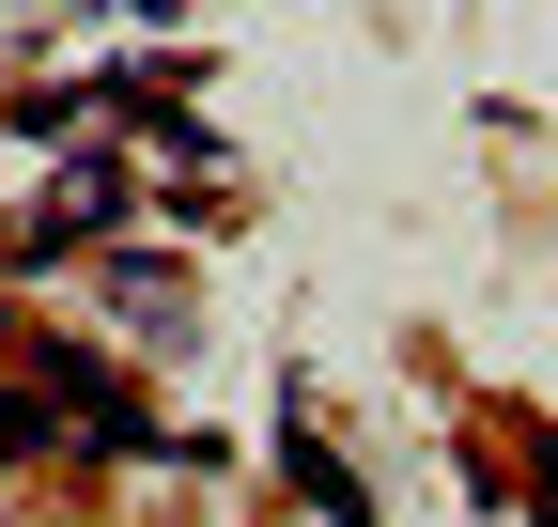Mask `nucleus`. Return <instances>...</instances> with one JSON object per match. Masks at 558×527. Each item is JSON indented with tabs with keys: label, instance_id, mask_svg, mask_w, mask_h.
Here are the masks:
<instances>
[{
	"label": "nucleus",
	"instance_id": "nucleus-4",
	"mask_svg": "<svg viewBox=\"0 0 558 527\" xmlns=\"http://www.w3.org/2000/svg\"><path fill=\"white\" fill-rule=\"evenodd\" d=\"M527 497H543V527H558V434H543V450H527Z\"/></svg>",
	"mask_w": 558,
	"mask_h": 527
},
{
	"label": "nucleus",
	"instance_id": "nucleus-3",
	"mask_svg": "<svg viewBox=\"0 0 558 527\" xmlns=\"http://www.w3.org/2000/svg\"><path fill=\"white\" fill-rule=\"evenodd\" d=\"M16 450H47V404H16V388H0V466H16Z\"/></svg>",
	"mask_w": 558,
	"mask_h": 527
},
{
	"label": "nucleus",
	"instance_id": "nucleus-2",
	"mask_svg": "<svg viewBox=\"0 0 558 527\" xmlns=\"http://www.w3.org/2000/svg\"><path fill=\"white\" fill-rule=\"evenodd\" d=\"M279 481H295V497H311L326 527H373V481H357V466H341V450H326L311 419H279Z\"/></svg>",
	"mask_w": 558,
	"mask_h": 527
},
{
	"label": "nucleus",
	"instance_id": "nucleus-1",
	"mask_svg": "<svg viewBox=\"0 0 558 527\" xmlns=\"http://www.w3.org/2000/svg\"><path fill=\"white\" fill-rule=\"evenodd\" d=\"M109 218H124V156H78V171L47 186V218L16 233V264H62V248H94Z\"/></svg>",
	"mask_w": 558,
	"mask_h": 527
}]
</instances>
